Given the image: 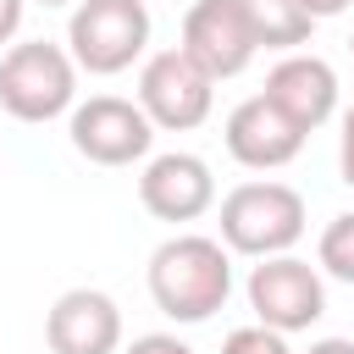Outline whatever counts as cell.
<instances>
[{"mask_svg": "<svg viewBox=\"0 0 354 354\" xmlns=\"http://www.w3.org/2000/svg\"><path fill=\"white\" fill-rule=\"evenodd\" d=\"M299 6H304L310 22H326V17H343L348 11V0H299Z\"/></svg>", "mask_w": 354, "mask_h": 354, "instance_id": "19", "label": "cell"}, {"mask_svg": "<svg viewBox=\"0 0 354 354\" xmlns=\"http://www.w3.org/2000/svg\"><path fill=\"white\" fill-rule=\"evenodd\" d=\"M221 354H293L288 348V337L282 332H271V326H238V332H227V343H221Z\"/></svg>", "mask_w": 354, "mask_h": 354, "instance_id": "15", "label": "cell"}, {"mask_svg": "<svg viewBox=\"0 0 354 354\" xmlns=\"http://www.w3.org/2000/svg\"><path fill=\"white\" fill-rule=\"evenodd\" d=\"M77 100V66L50 39H22L0 55V111L17 122H50L72 111Z\"/></svg>", "mask_w": 354, "mask_h": 354, "instance_id": "4", "label": "cell"}, {"mask_svg": "<svg viewBox=\"0 0 354 354\" xmlns=\"http://www.w3.org/2000/svg\"><path fill=\"white\" fill-rule=\"evenodd\" d=\"M232 293V254L221 238L205 232H177L149 254V299L160 315L194 326L210 321Z\"/></svg>", "mask_w": 354, "mask_h": 354, "instance_id": "1", "label": "cell"}, {"mask_svg": "<svg viewBox=\"0 0 354 354\" xmlns=\"http://www.w3.org/2000/svg\"><path fill=\"white\" fill-rule=\"evenodd\" d=\"M315 260H321L326 277H337V282L354 288V210H343V216L326 221V232L315 243Z\"/></svg>", "mask_w": 354, "mask_h": 354, "instance_id": "14", "label": "cell"}, {"mask_svg": "<svg viewBox=\"0 0 354 354\" xmlns=\"http://www.w3.org/2000/svg\"><path fill=\"white\" fill-rule=\"evenodd\" d=\"M50 354H116L122 348V310L100 288H66L44 315Z\"/></svg>", "mask_w": 354, "mask_h": 354, "instance_id": "11", "label": "cell"}, {"mask_svg": "<svg viewBox=\"0 0 354 354\" xmlns=\"http://www.w3.org/2000/svg\"><path fill=\"white\" fill-rule=\"evenodd\" d=\"M39 6H72V0H39Z\"/></svg>", "mask_w": 354, "mask_h": 354, "instance_id": "21", "label": "cell"}, {"mask_svg": "<svg viewBox=\"0 0 354 354\" xmlns=\"http://www.w3.org/2000/svg\"><path fill=\"white\" fill-rule=\"evenodd\" d=\"M221 138H227V155H232L238 166H249V171H277V166H288V160L304 149V133H299L277 105H266L260 94H249V100L232 105Z\"/></svg>", "mask_w": 354, "mask_h": 354, "instance_id": "12", "label": "cell"}, {"mask_svg": "<svg viewBox=\"0 0 354 354\" xmlns=\"http://www.w3.org/2000/svg\"><path fill=\"white\" fill-rule=\"evenodd\" d=\"M304 354H354V337H321V343H310Z\"/></svg>", "mask_w": 354, "mask_h": 354, "instance_id": "20", "label": "cell"}, {"mask_svg": "<svg viewBox=\"0 0 354 354\" xmlns=\"http://www.w3.org/2000/svg\"><path fill=\"white\" fill-rule=\"evenodd\" d=\"M348 55H354V39H348Z\"/></svg>", "mask_w": 354, "mask_h": 354, "instance_id": "22", "label": "cell"}, {"mask_svg": "<svg viewBox=\"0 0 354 354\" xmlns=\"http://www.w3.org/2000/svg\"><path fill=\"white\" fill-rule=\"evenodd\" d=\"M22 11H28V0H0V44H11V39H17Z\"/></svg>", "mask_w": 354, "mask_h": 354, "instance_id": "18", "label": "cell"}, {"mask_svg": "<svg viewBox=\"0 0 354 354\" xmlns=\"http://www.w3.org/2000/svg\"><path fill=\"white\" fill-rule=\"evenodd\" d=\"M149 44V6L144 0H77L66 17V55L77 72L116 77Z\"/></svg>", "mask_w": 354, "mask_h": 354, "instance_id": "3", "label": "cell"}, {"mask_svg": "<svg viewBox=\"0 0 354 354\" xmlns=\"http://www.w3.org/2000/svg\"><path fill=\"white\" fill-rule=\"evenodd\" d=\"M260 100L277 105L299 133H315V127L337 111V72H332V61H321V55H310V50H288V55L266 72Z\"/></svg>", "mask_w": 354, "mask_h": 354, "instance_id": "9", "label": "cell"}, {"mask_svg": "<svg viewBox=\"0 0 354 354\" xmlns=\"http://www.w3.org/2000/svg\"><path fill=\"white\" fill-rule=\"evenodd\" d=\"M66 133H72V149L94 166H133L155 144L149 116L122 94H88L83 105H72Z\"/></svg>", "mask_w": 354, "mask_h": 354, "instance_id": "7", "label": "cell"}, {"mask_svg": "<svg viewBox=\"0 0 354 354\" xmlns=\"http://www.w3.org/2000/svg\"><path fill=\"white\" fill-rule=\"evenodd\" d=\"M243 293H249L254 321L271 326V332H282V337L288 332H304V326H315L326 315V282H321V271L310 260H293V254L260 260L249 271Z\"/></svg>", "mask_w": 354, "mask_h": 354, "instance_id": "5", "label": "cell"}, {"mask_svg": "<svg viewBox=\"0 0 354 354\" xmlns=\"http://www.w3.org/2000/svg\"><path fill=\"white\" fill-rule=\"evenodd\" d=\"M304 194L288 188V183H238L227 199H221V243L227 254H254V260H271V254H288L299 238H304Z\"/></svg>", "mask_w": 354, "mask_h": 354, "instance_id": "2", "label": "cell"}, {"mask_svg": "<svg viewBox=\"0 0 354 354\" xmlns=\"http://www.w3.org/2000/svg\"><path fill=\"white\" fill-rule=\"evenodd\" d=\"M238 11H243L260 50H299L310 39V28H315L299 0H238Z\"/></svg>", "mask_w": 354, "mask_h": 354, "instance_id": "13", "label": "cell"}, {"mask_svg": "<svg viewBox=\"0 0 354 354\" xmlns=\"http://www.w3.org/2000/svg\"><path fill=\"white\" fill-rule=\"evenodd\" d=\"M210 83L221 77H238L249 61H254V33L238 11V0H194L183 11V44H177Z\"/></svg>", "mask_w": 354, "mask_h": 354, "instance_id": "8", "label": "cell"}, {"mask_svg": "<svg viewBox=\"0 0 354 354\" xmlns=\"http://www.w3.org/2000/svg\"><path fill=\"white\" fill-rule=\"evenodd\" d=\"M138 205L155 221H199L216 205V177L199 155L188 149H166L138 171Z\"/></svg>", "mask_w": 354, "mask_h": 354, "instance_id": "10", "label": "cell"}, {"mask_svg": "<svg viewBox=\"0 0 354 354\" xmlns=\"http://www.w3.org/2000/svg\"><path fill=\"white\" fill-rule=\"evenodd\" d=\"M337 171H343V183L354 188V105L343 111V133H337Z\"/></svg>", "mask_w": 354, "mask_h": 354, "instance_id": "17", "label": "cell"}, {"mask_svg": "<svg viewBox=\"0 0 354 354\" xmlns=\"http://www.w3.org/2000/svg\"><path fill=\"white\" fill-rule=\"evenodd\" d=\"M127 354H194L177 332H144V337H133L127 343Z\"/></svg>", "mask_w": 354, "mask_h": 354, "instance_id": "16", "label": "cell"}, {"mask_svg": "<svg viewBox=\"0 0 354 354\" xmlns=\"http://www.w3.org/2000/svg\"><path fill=\"white\" fill-rule=\"evenodd\" d=\"M210 100H216V83L183 50L144 55V66H138V111L149 116V127L188 133V127H199L210 116Z\"/></svg>", "mask_w": 354, "mask_h": 354, "instance_id": "6", "label": "cell"}]
</instances>
